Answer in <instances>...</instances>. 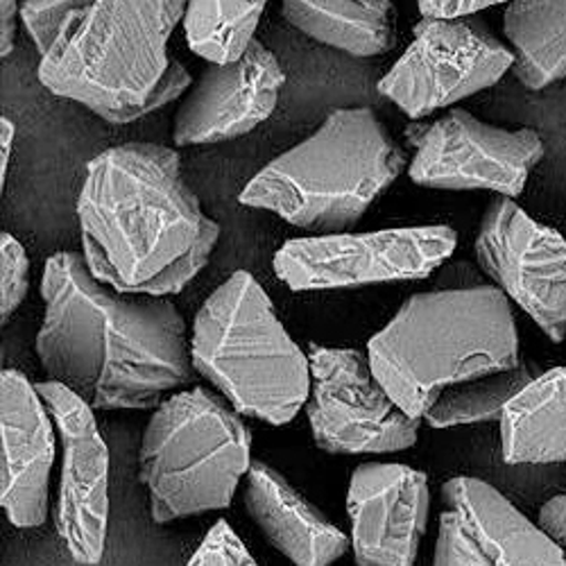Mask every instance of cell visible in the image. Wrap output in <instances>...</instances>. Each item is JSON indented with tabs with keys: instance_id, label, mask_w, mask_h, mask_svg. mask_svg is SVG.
Instances as JSON below:
<instances>
[{
	"instance_id": "cell-1",
	"label": "cell",
	"mask_w": 566,
	"mask_h": 566,
	"mask_svg": "<svg viewBox=\"0 0 566 566\" xmlns=\"http://www.w3.org/2000/svg\"><path fill=\"white\" fill-rule=\"evenodd\" d=\"M41 297V367L88 408H159L164 395L193 384L191 340L170 300L114 291L77 252L45 261Z\"/></svg>"
},
{
	"instance_id": "cell-2",
	"label": "cell",
	"mask_w": 566,
	"mask_h": 566,
	"mask_svg": "<svg viewBox=\"0 0 566 566\" xmlns=\"http://www.w3.org/2000/svg\"><path fill=\"white\" fill-rule=\"evenodd\" d=\"M77 218L91 274L125 295L181 293L220 239L179 155L155 144L116 146L88 161Z\"/></svg>"
},
{
	"instance_id": "cell-3",
	"label": "cell",
	"mask_w": 566,
	"mask_h": 566,
	"mask_svg": "<svg viewBox=\"0 0 566 566\" xmlns=\"http://www.w3.org/2000/svg\"><path fill=\"white\" fill-rule=\"evenodd\" d=\"M186 6L181 0H82L51 53L41 57L39 82L112 125H129L170 105L193 82L168 55Z\"/></svg>"
},
{
	"instance_id": "cell-4",
	"label": "cell",
	"mask_w": 566,
	"mask_h": 566,
	"mask_svg": "<svg viewBox=\"0 0 566 566\" xmlns=\"http://www.w3.org/2000/svg\"><path fill=\"white\" fill-rule=\"evenodd\" d=\"M392 401L423 419L451 386L522 365L510 300L496 286L417 293L367 343Z\"/></svg>"
},
{
	"instance_id": "cell-5",
	"label": "cell",
	"mask_w": 566,
	"mask_h": 566,
	"mask_svg": "<svg viewBox=\"0 0 566 566\" xmlns=\"http://www.w3.org/2000/svg\"><path fill=\"white\" fill-rule=\"evenodd\" d=\"M403 166V150L371 109H336L254 175L239 200L304 231L345 235Z\"/></svg>"
},
{
	"instance_id": "cell-6",
	"label": "cell",
	"mask_w": 566,
	"mask_h": 566,
	"mask_svg": "<svg viewBox=\"0 0 566 566\" xmlns=\"http://www.w3.org/2000/svg\"><path fill=\"white\" fill-rule=\"evenodd\" d=\"M191 356L196 371L243 417L283 427L308 403V356L245 270L233 272L198 311Z\"/></svg>"
},
{
	"instance_id": "cell-7",
	"label": "cell",
	"mask_w": 566,
	"mask_h": 566,
	"mask_svg": "<svg viewBox=\"0 0 566 566\" xmlns=\"http://www.w3.org/2000/svg\"><path fill=\"white\" fill-rule=\"evenodd\" d=\"M252 433L213 390L168 397L150 417L138 451V481L155 524L229 507L252 467Z\"/></svg>"
},
{
	"instance_id": "cell-8",
	"label": "cell",
	"mask_w": 566,
	"mask_h": 566,
	"mask_svg": "<svg viewBox=\"0 0 566 566\" xmlns=\"http://www.w3.org/2000/svg\"><path fill=\"white\" fill-rule=\"evenodd\" d=\"M458 245L451 227H406L289 241L274 274L295 293L363 289L431 276Z\"/></svg>"
},
{
	"instance_id": "cell-9",
	"label": "cell",
	"mask_w": 566,
	"mask_h": 566,
	"mask_svg": "<svg viewBox=\"0 0 566 566\" xmlns=\"http://www.w3.org/2000/svg\"><path fill=\"white\" fill-rule=\"evenodd\" d=\"M512 66L514 53L481 19H421L379 91L417 120L494 86Z\"/></svg>"
},
{
	"instance_id": "cell-10",
	"label": "cell",
	"mask_w": 566,
	"mask_h": 566,
	"mask_svg": "<svg viewBox=\"0 0 566 566\" xmlns=\"http://www.w3.org/2000/svg\"><path fill=\"white\" fill-rule=\"evenodd\" d=\"M306 415L315 444L336 455L397 453L417 444L421 419L406 415L356 349L308 345Z\"/></svg>"
},
{
	"instance_id": "cell-11",
	"label": "cell",
	"mask_w": 566,
	"mask_h": 566,
	"mask_svg": "<svg viewBox=\"0 0 566 566\" xmlns=\"http://www.w3.org/2000/svg\"><path fill=\"white\" fill-rule=\"evenodd\" d=\"M544 159L535 129H503L464 109H451L417 138L408 175L417 186L442 191H494L501 198L524 193L531 170Z\"/></svg>"
},
{
	"instance_id": "cell-12",
	"label": "cell",
	"mask_w": 566,
	"mask_h": 566,
	"mask_svg": "<svg viewBox=\"0 0 566 566\" xmlns=\"http://www.w3.org/2000/svg\"><path fill=\"white\" fill-rule=\"evenodd\" d=\"M476 259L494 286L555 343L566 340V241L510 198L488 207Z\"/></svg>"
},
{
	"instance_id": "cell-13",
	"label": "cell",
	"mask_w": 566,
	"mask_h": 566,
	"mask_svg": "<svg viewBox=\"0 0 566 566\" xmlns=\"http://www.w3.org/2000/svg\"><path fill=\"white\" fill-rule=\"evenodd\" d=\"M34 390L49 408L62 444L55 526L69 555L84 566L101 564L109 524V449L93 408L55 381Z\"/></svg>"
},
{
	"instance_id": "cell-14",
	"label": "cell",
	"mask_w": 566,
	"mask_h": 566,
	"mask_svg": "<svg viewBox=\"0 0 566 566\" xmlns=\"http://www.w3.org/2000/svg\"><path fill=\"white\" fill-rule=\"evenodd\" d=\"M442 503L433 566H566L539 524L490 483L451 479Z\"/></svg>"
},
{
	"instance_id": "cell-15",
	"label": "cell",
	"mask_w": 566,
	"mask_h": 566,
	"mask_svg": "<svg viewBox=\"0 0 566 566\" xmlns=\"http://www.w3.org/2000/svg\"><path fill=\"white\" fill-rule=\"evenodd\" d=\"M429 479L399 462H363L354 469L347 512L358 566H412L427 535Z\"/></svg>"
},
{
	"instance_id": "cell-16",
	"label": "cell",
	"mask_w": 566,
	"mask_h": 566,
	"mask_svg": "<svg viewBox=\"0 0 566 566\" xmlns=\"http://www.w3.org/2000/svg\"><path fill=\"white\" fill-rule=\"evenodd\" d=\"M283 84L286 73L279 60L254 41L241 62L205 69L175 114L172 140L186 148L250 134L272 116Z\"/></svg>"
},
{
	"instance_id": "cell-17",
	"label": "cell",
	"mask_w": 566,
	"mask_h": 566,
	"mask_svg": "<svg viewBox=\"0 0 566 566\" xmlns=\"http://www.w3.org/2000/svg\"><path fill=\"white\" fill-rule=\"evenodd\" d=\"M53 423L34 384L21 371L6 369L0 379V505L17 528L49 522Z\"/></svg>"
},
{
	"instance_id": "cell-18",
	"label": "cell",
	"mask_w": 566,
	"mask_h": 566,
	"mask_svg": "<svg viewBox=\"0 0 566 566\" xmlns=\"http://www.w3.org/2000/svg\"><path fill=\"white\" fill-rule=\"evenodd\" d=\"M245 507L295 566H332L352 548V539L265 462L254 460L248 471Z\"/></svg>"
},
{
	"instance_id": "cell-19",
	"label": "cell",
	"mask_w": 566,
	"mask_h": 566,
	"mask_svg": "<svg viewBox=\"0 0 566 566\" xmlns=\"http://www.w3.org/2000/svg\"><path fill=\"white\" fill-rule=\"evenodd\" d=\"M501 447L507 464L566 462V367H553L505 408Z\"/></svg>"
},
{
	"instance_id": "cell-20",
	"label": "cell",
	"mask_w": 566,
	"mask_h": 566,
	"mask_svg": "<svg viewBox=\"0 0 566 566\" xmlns=\"http://www.w3.org/2000/svg\"><path fill=\"white\" fill-rule=\"evenodd\" d=\"M281 14L306 36L354 57L386 55L395 45L388 0H289Z\"/></svg>"
},
{
	"instance_id": "cell-21",
	"label": "cell",
	"mask_w": 566,
	"mask_h": 566,
	"mask_svg": "<svg viewBox=\"0 0 566 566\" xmlns=\"http://www.w3.org/2000/svg\"><path fill=\"white\" fill-rule=\"evenodd\" d=\"M503 30L514 49L512 73L531 91L566 77V0H518L505 8Z\"/></svg>"
},
{
	"instance_id": "cell-22",
	"label": "cell",
	"mask_w": 566,
	"mask_h": 566,
	"mask_svg": "<svg viewBox=\"0 0 566 566\" xmlns=\"http://www.w3.org/2000/svg\"><path fill=\"white\" fill-rule=\"evenodd\" d=\"M263 10L265 3H235V0L205 3V0H193L186 6L184 14L188 49L216 66L241 62L256 41L254 32Z\"/></svg>"
},
{
	"instance_id": "cell-23",
	"label": "cell",
	"mask_w": 566,
	"mask_h": 566,
	"mask_svg": "<svg viewBox=\"0 0 566 566\" xmlns=\"http://www.w3.org/2000/svg\"><path fill=\"white\" fill-rule=\"evenodd\" d=\"M544 371L537 363H524L514 369L481 376L474 381L451 386L442 392L423 421L433 429H451L462 423L501 421L505 408L522 395Z\"/></svg>"
},
{
	"instance_id": "cell-24",
	"label": "cell",
	"mask_w": 566,
	"mask_h": 566,
	"mask_svg": "<svg viewBox=\"0 0 566 566\" xmlns=\"http://www.w3.org/2000/svg\"><path fill=\"white\" fill-rule=\"evenodd\" d=\"M80 3L82 0H43V3L41 0H28V3H21L19 17L41 57L51 53Z\"/></svg>"
},
{
	"instance_id": "cell-25",
	"label": "cell",
	"mask_w": 566,
	"mask_h": 566,
	"mask_svg": "<svg viewBox=\"0 0 566 566\" xmlns=\"http://www.w3.org/2000/svg\"><path fill=\"white\" fill-rule=\"evenodd\" d=\"M30 289V261L23 245L12 233L0 235V319L8 324L10 315L21 306Z\"/></svg>"
},
{
	"instance_id": "cell-26",
	"label": "cell",
	"mask_w": 566,
	"mask_h": 566,
	"mask_svg": "<svg viewBox=\"0 0 566 566\" xmlns=\"http://www.w3.org/2000/svg\"><path fill=\"white\" fill-rule=\"evenodd\" d=\"M186 566H259L252 553L245 548L241 537L231 531V526L220 522L207 533L200 548L193 553Z\"/></svg>"
},
{
	"instance_id": "cell-27",
	"label": "cell",
	"mask_w": 566,
	"mask_h": 566,
	"mask_svg": "<svg viewBox=\"0 0 566 566\" xmlns=\"http://www.w3.org/2000/svg\"><path fill=\"white\" fill-rule=\"evenodd\" d=\"M499 3H474V0H423L419 3L421 19H431V21H460V19H471L474 14L490 10Z\"/></svg>"
},
{
	"instance_id": "cell-28",
	"label": "cell",
	"mask_w": 566,
	"mask_h": 566,
	"mask_svg": "<svg viewBox=\"0 0 566 566\" xmlns=\"http://www.w3.org/2000/svg\"><path fill=\"white\" fill-rule=\"evenodd\" d=\"M539 528L559 546L566 562V494L553 496L542 505Z\"/></svg>"
},
{
	"instance_id": "cell-29",
	"label": "cell",
	"mask_w": 566,
	"mask_h": 566,
	"mask_svg": "<svg viewBox=\"0 0 566 566\" xmlns=\"http://www.w3.org/2000/svg\"><path fill=\"white\" fill-rule=\"evenodd\" d=\"M17 14H21V6L14 3V0L0 3V57H8L14 49Z\"/></svg>"
},
{
	"instance_id": "cell-30",
	"label": "cell",
	"mask_w": 566,
	"mask_h": 566,
	"mask_svg": "<svg viewBox=\"0 0 566 566\" xmlns=\"http://www.w3.org/2000/svg\"><path fill=\"white\" fill-rule=\"evenodd\" d=\"M0 132H3V157H0V186H6L8 179V166L12 161V148L17 140V127L12 125L10 118L0 120Z\"/></svg>"
}]
</instances>
